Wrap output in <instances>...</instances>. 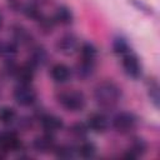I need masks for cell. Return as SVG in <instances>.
Segmentation results:
<instances>
[{"mask_svg":"<svg viewBox=\"0 0 160 160\" xmlns=\"http://www.w3.org/2000/svg\"><path fill=\"white\" fill-rule=\"evenodd\" d=\"M122 92L118 84L110 80L99 82L94 89V99L99 106L104 109H112L121 100Z\"/></svg>","mask_w":160,"mask_h":160,"instance_id":"cell-1","label":"cell"},{"mask_svg":"<svg viewBox=\"0 0 160 160\" xmlns=\"http://www.w3.org/2000/svg\"><path fill=\"white\" fill-rule=\"evenodd\" d=\"M58 102L66 111L78 112L86 106V96L81 91H62L58 95Z\"/></svg>","mask_w":160,"mask_h":160,"instance_id":"cell-2","label":"cell"},{"mask_svg":"<svg viewBox=\"0 0 160 160\" xmlns=\"http://www.w3.org/2000/svg\"><path fill=\"white\" fill-rule=\"evenodd\" d=\"M111 124L118 132L128 134L138 126V118L130 111H120L112 118Z\"/></svg>","mask_w":160,"mask_h":160,"instance_id":"cell-3","label":"cell"},{"mask_svg":"<svg viewBox=\"0 0 160 160\" xmlns=\"http://www.w3.org/2000/svg\"><path fill=\"white\" fill-rule=\"evenodd\" d=\"M79 46H80L79 39L72 32H66V34L61 35L55 42L56 50L65 56H70V55L75 54L79 50Z\"/></svg>","mask_w":160,"mask_h":160,"instance_id":"cell-4","label":"cell"},{"mask_svg":"<svg viewBox=\"0 0 160 160\" xmlns=\"http://www.w3.org/2000/svg\"><path fill=\"white\" fill-rule=\"evenodd\" d=\"M121 64H122V69H124L125 74L128 76H130L131 79H139L141 76V74H142L141 62H140L139 58L135 54H132L131 51L122 55Z\"/></svg>","mask_w":160,"mask_h":160,"instance_id":"cell-5","label":"cell"},{"mask_svg":"<svg viewBox=\"0 0 160 160\" xmlns=\"http://www.w3.org/2000/svg\"><path fill=\"white\" fill-rule=\"evenodd\" d=\"M36 92L30 85H18L14 90V100L20 106H31L36 101Z\"/></svg>","mask_w":160,"mask_h":160,"instance_id":"cell-6","label":"cell"},{"mask_svg":"<svg viewBox=\"0 0 160 160\" xmlns=\"http://www.w3.org/2000/svg\"><path fill=\"white\" fill-rule=\"evenodd\" d=\"M31 146L36 152H40V154L52 152L55 146H56L54 134L44 132L42 135H39V136L34 138V140L31 142Z\"/></svg>","mask_w":160,"mask_h":160,"instance_id":"cell-7","label":"cell"},{"mask_svg":"<svg viewBox=\"0 0 160 160\" xmlns=\"http://www.w3.org/2000/svg\"><path fill=\"white\" fill-rule=\"evenodd\" d=\"M21 148V140L15 131L0 132V150L4 152L18 151Z\"/></svg>","mask_w":160,"mask_h":160,"instance_id":"cell-8","label":"cell"},{"mask_svg":"<svg viewBox=\"0 0 160 160\" xmlns=\"http://www.w3.org/2000/svg\"><path fill=\"white\" fill-rule=\"evenodd\" d=\"M109 118L102 114V112H95V114H91L89 118H88V121H86V125L89 128V130L96 132V134H101V132H105L109 128Z\"/></svg>","mask_w":160,"mask_h":160,"instance_id":"cell-9","label":"cell"},{"mask_svg":"<svg viewBox=\"0 0 160 160\" xmlns=\"http://www.w3.org/2000/svg\"><path fill=\"white\" fill-rule=\"evenodd\" d=\"M48 59H49V54L42 45H31L30 46L28 62H30L35 69L39 66L40 68L44 66L48 62Z\"/></svg>","mask_w":160,"mask_h":160,"instance_id":"cell-10","label":"cell"},{"mask_svg":"<svg viewBox=\"0 0 160 160\" xmlns=\"http://www.w3.org/2000/svg\"><path fill=\"white\" fill-rule=\"evenodd\" d=\"M35 68L30 62H25L22 65H18L14 78L19 82V85H30L35 76Z\"/></svg>","mask_w":160,"mask_h":160,"instance_id":"cell-11","label":"cell"},{"mask_svg":"<svg viewBox=\"0 0 160 160\" xmlns=\"http://www.w3.org/2000/svg\"><path fill=\"white\" fill-rule=\"evenodd\" d=\"M40 125L45 132L55 134L56 131H59L64 128V121L61 118H59L54 114H44L40 116Z\"/></svg>","mask_w":160,"mask_h":160,"instance_id":"cell-12","label":"cell"},{"mask_svg":"<svg viewBox=\"0 0 160 160\" xmlns=\"http://www.w3.org/2000/svg\"><path fill=\"white\" fill-rule=\"evenodd\" d=\"M71 75H72L71 69L68 65L62 64V62L55 64L50 69V76H51L52 81L56 82V84H65V82H68L70 80Z\"/></svg>","mask_w":160,"mask_h":160,"instance_id":"cell-13","label":"cell"},{"mask_svg":"<svg viewBox=\"0 0 160 160\" xmlns=\"http://www.w3.org/2000/svg\"><path fill=\"white\" fill-rule=\"evenodd\" d=\"M11 32H12V40L19 45H26V46H31L32 45V35L31 32L22 25L16 24L12 25L11 28Z\"/></svg>","mask_w":160,"mask_h":160,"instance_id":"cell-14","label":"cell"},{"mask_svg":"<svg viewBox=\"0 0 160 160\" xmlns=\"http://www.w3.org/2000/svg\"><path fill=\"white\" fill-rule=\"evenodd\" d=\"M146 149H148L146 141L144 139H141V138H135V139H132L130 141V144H129V146H128V149L125 151V158L136 159V158L144 155Z\"/></svg>","mask_w":160,"mask_h":160,"instance_id":"cell-15","label":"cell"},{"mask_svg":"<svg viewBox=\"0 0 160 160\" xmlns=\"http://www.w3.org/2000/svg\"><path fill=\"white\" fill-rule=\"evenodd\" d=\"M52 19H54L55 24H60L62 26H69L74 22V14L69 6L60 5L56 8Z\"/></svg>","mask_w":160,"mask_h":160,"instance_id":"cell-16","label":"cell"},{"mask_svg":"<svg viewBox=\"0 0 160 160\" xmlns=\"http://www.w3.org/2000/svg\"><path fill=\"white\" fill-rule=\"evenodd\" d=\"M94 70H95V61H91V60L80 59L79 62H78V65H76L78 76L81 78V79L90 78L94 74Z\"/></svg>","mask_w":160,"mask_h":160,"instance_id":"cell-17","label":"cell"},{"mask_svg":"<svg viewBox=\"0 0 160 160\" xmlns=\"http://www.w3.org/2000/svg\"><path fill=\"white\" fill-rule=\"evenodd\" d=\"M21 12H22L26 18H29V19H31V20H34V21H38V20L44 15V14L41 12V9L39 8L38 2H35V1H31V2H28V4L22 5Z\"/></svg>","mask_w":160,"mask_h":160,"instance_id":"cell-18","label":"cell"},{"mask_svg":"<svg viewBox=\"0 0 160 160\" xmlns=\"http://www.w3.org/2000/svg\"><path fill=\"white\" fill-rule=\"evenodd\" d=\"M80 50V59L84 60H91V61H96V56H98V49L92 42H82L79 46Z\"/></svg>","mask_w":160,"mask_h":160,"instance_id":"cell-19","label":"cell"},{"mask_svg":"<svg viewBox=\"0 0 160 160\" xmlns=\"http://www.w3.org/2000/svg\"><path fill=\"white\" fill-rule=\"evenodd\" d=\"M96 145L92 141H82L78 148H76V152L79 156L84 158V159H90L94 158L96 154Z\"/></svg>","mask_w":160,"mask_h":160,"instance_id":"cell-20","label":"cell"},{"mask_svg":"<svg viewBox=\"0 0 160 160\" xmlns=\"http://www.w3.org/2000/svg\"><path fill=\"white\" fill-rule=\"evenodd\" d=\"M18 115L14 108L11 106H1L0 108V122L4 125H11L16 121Z\"/></svg>","mask_w":160,"mask_h":160,"instance_id":"cell-21","label":"cell"},{"mask_svg":"<svg viewBox=\"0 0 160 160\" xmlns=\"http://www.w3.org/2000/svg\"><path fill=\"white\" fill-rule=\"evenodd\" d=\"M18 54V44L12 41H1L0 42V55L5 59H14Z\"/></svg>","mask_w":160,"mask_h":160,"instance_id":"cell-22","label":"cell"},{"mask_svg":"<svg viewBox=\"0 0 160 160\" xmlns=\"http://www.w3.org/2000/svg\"><path fill=\"white\" fill-rule=\"evenodd\" d=\"M112 50H114V52L115 54H118V55H125V54H128L129 51H131L130 50V46H129V44H128V41L122 38V36H116L114 40H112Z\"/></svg>","mask_w":160,"mask_h":160,"instance_id":"cell-23","label":"cell"},{"mask_svg":"<svg viewBox=\"0 0 160 160\" xmlns=\"http://www.w3.org/2000/svg\"><path fill=\"white\" fill-rule=\"evenodd\" d=\"M56 158H60V159H70V158H74L75 156V152L76 150L70 146V145H59V146H55L54 151Z\"/></svg>","mask_w":160,"mask_h":160,"instance_id":"cell-24","label":"cell"},{"mask_svg":"<svg viewBox=\"0 0 160 160\" xmlns=\"http://www.w3.org/2000/svg\"><path fill=\"white\" fill-rule=\"evenodd\" d=\"M148 92H149L150 101L158 109L159 105H160V95H159V85H158L156 80H150L149 88H148Z\"/></svg>","mask_w":160,"mask_h":160,"instance_id":"cell-25","label":"cell"},{"mask_svg":"<svg viewBox=\"0 0 160 160\" xmlns=\"http://www.w3.org/2000/svg\"><path fill=\"white\" fill-rule=\"evenodd\" d=\"M89 131L90 130L85 122H75L70 126V134L76 139H84Z\"/></svg>","mask_w":160,"mask_h":160,"instance_id":"cell-26","label":"cell"},{"mask_svg":"<svg viewBox=\"0 0 160 160\" xmlns=\"http://www.w3.org/2000/svg\"><path fill=\"white\" fill-rule=\"evenodd\" d=\"M36 22L39 25L40 31L44 32V34H50L52 31V29H54V25H55L54 19H50V18H48L45 15H42Z\"/></svg>","mask_w":160,"mask_h":160,"instance_id":"cell-27","label":"cell"},{"mask_svg":"<svg viewBox=\"0 0 160 160\" xmlns=\"http://www.w3.org/2000/svg\"><path fill=\"white\" fill-rule=\"evenodd\" d=\"M1 24H2V18H1V15H0V26H1Z\"/></svg>","mask_w":160,"mask_h":160,"instance_id":"cell-28","label":"cell"}]
</instances>
